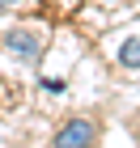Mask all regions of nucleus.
<instances>
[{
    "instance_id": "f257e3e1",
    "label": "nucleus",
    "mask_w": 140,
    "mask_h": 148,
    "mask_svg": "<svg viewBox=\"0 0 140 148\" xmlns=\"http://www.w3.org/2000/svg\"><path fill=\"white\" fill-rule=\"evenodd\" d=\"M98 140H102V131H98V123L89 114H72V119L59 123L51 148H98Z\"/></svg>"
},
{
    "instance_id": "7ed1b4c3",
    "label": "nucleus",
    "mask_w": 140,
    "mask_h": 148,
    "mask_svg": "<svg viewBox=\"0 0 140 148\" xmlns=\"http://www.w3.org/2000/svg\"><path fill=\"white\" fill-rule=\"evenodd\" d=\"M119 64H123V68H132V72L140 68V34H136V38H128V42L119 47Z\"/></svg>"
},
{
    "instance_id": "f03ea898",
    "label": "nucleus",
    "mask_w": 140,
    "mask_h": 148,
    "mask_svg": "<svg viewBox=\"0 0 140 148\" xmlns=\"http://www.w3.org/2000/svg\"><path fill=\"white\" fill-rule=\"evenodd\" d=\"M4 51H9L17 64H38L43 59V34H38L34 25H13V30H4Z\"/></svg>"
},
{
    "instance_id": "20e7f679",
    "label": "nucleus",
    "mask_w": 140,
    "mask_h": 148,
    "mask_svg": "<svg viewBox=\"0 0 140 148\" xmlns=\"http://www.w3.org/2000/svg\"><path fill=\"white\" fill-rule=\"evenodd\" d=\"M13 4H21V0H0V9H13Z\"/></svg>"
}]
</instances>
